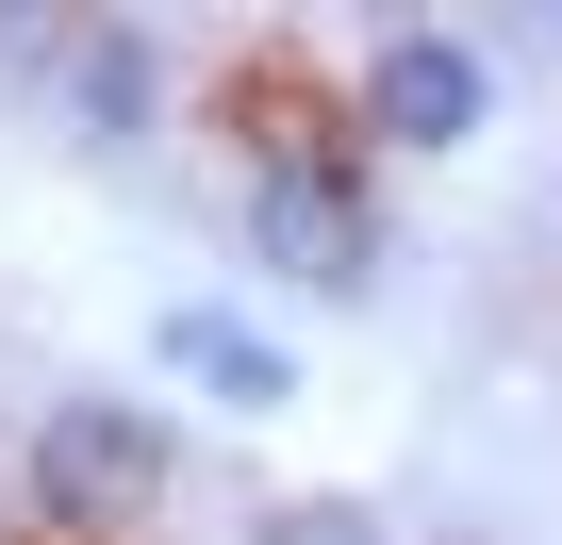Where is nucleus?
I'll use <instances>...</instances> for the list:
<instances>
[{"label":"nucleus","mask_w":562,"mask_h":545,"mask_svg":"<svg viewBox=\"0 0 562 545\" xmlns=\"http://www.w3.org/2000/svg\"><path fill=\"white\" fill-rule=\"evenodd\" d=\"M248 264L265 282H315V298H364L381 282V182L348 133H281L248 166Z\"/></svg>","instance_id":"obj_1"},{"label":"nucleus","mask_w":562,"mask_h":545,"mask_svg":"<svg viewBox=\"0 0 562 545\" xmlns=\"http://www.w3.org/2000/svg\"><path fill=\"white\" fill-rule=\"evenodd\" d=\"M18 479H34L50 529H149V512L182 496V446H166L149 397H50L34 446H18Z\"/></svg>","instance_id":"obj_2"},{"label":"nucleus","mask_w":562,"mask_h":545,"mask_svg":"<svg viewBox=\"0 0 562 545\" xmlns=\"http://www.w3.org/2000/svg\"><path fill=\"white\" fill-rule=\"evenodd\" d=\"M480 133H496V50H480V34H447V18L364 34V67H348V149H480Z\"/></svg>","instance_id":"obj_3"},{"label":"nucleus","mask_w":562,"mask_h":545,"mask_svg":"<svg viewBox=\"0 0 562 545\" xmlns=\"http://www.w3.org/2000/svg\"><path fill=\"white\" fill-rule=\"evenodd\" d=\"M34 83H50V116H67L83 149H149V133H166V34H149V18H50Z\"/></svg>","instance_id":"obj_4"},{"label":"nucleus","mask_w":562,"mask_h":545,"mask_svg":"<svg viewBox=\"0 0 562 545\" xmlns=\"http://www.w3.org/2000/svg\"><path fill=\"white\" fill-rule=\"evenodd\" d=\"M149 364H182V397L199 413H248V430L299 413V348H281L265 315H232V298H166L149 315Z\"/></svg>","instance_id":"obj_5"},{"label":"nucleus","mask_w":562,"mask_h":545,"mask_svg":"<svg viewBox=\"0 0 562 545\" xmlns=\"http://www.w3.org/2000/svg\"><path fill=\"white\" fill-rule=\"evenodd\" d=\"M248 545H397V529H381L364 496H265V512H248Z\"/></svg>","instance_id":"obj_6"}]
</instances>
